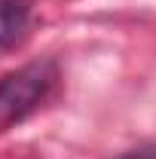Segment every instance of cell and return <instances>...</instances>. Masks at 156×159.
Wrapping results in <instances>:
<instances>
[{
  "label": "cell",
  "instance_id": "7a4b0ae2",
  "mask_svg": "<svg viewBox=\"0 0 156 159\" xmlns=\"http://www.w3.org/2000/svg\"><path fill=\"white\" fill-rule=\"evenodd\" d=\"M31 21V6L28 0H0V52L12 49Z\"/></svg>",
  "mask_w": 156,
  "mask_h": 159
},
{
  "label": "cell",
  "instance_id": "6da1fadb",
  "mask_svg": "<svg viewBox=\"0 0 156 159\" xmlns=\"http://www.w3.org/2000/svg\"><path fill=\"white\" fill-rule=\"evenodd\" d=\"M52 86H55V67L46 61L6 74L0 80V125H12L31 110H37Z\"/></svg>",
  "mask_w": 156,
  "mask_h": 159
},
{
  "label": "cell",
  "instance_id": "3957f363",
  "mask_svg": "<svg viewBox=\"0 0 156 159\" xmlns=\"http://www.w3.org/2000/svg\"><path fill=\"white\" fill-rule=\"evenodd\" d=\"M119 159H156V144H147V147H138V150H129Z\"/></svg>",
  "mask_w": 156,
  "mask_h": 159
}]
</instances>
